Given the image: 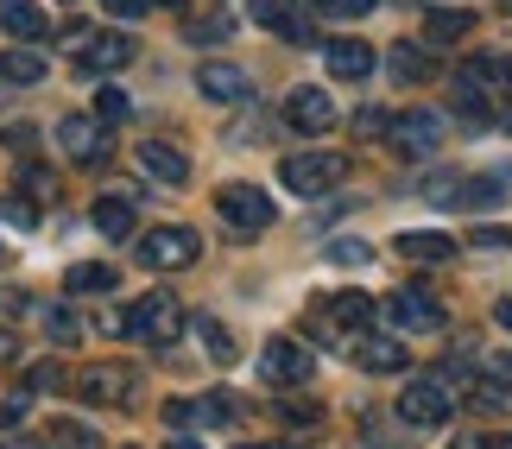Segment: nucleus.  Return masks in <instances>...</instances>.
Wrapping results in <instances>:
<instances>
[{
	"label": "nucleus",
	"mask_w": 512,
	"mask_h": 449,
	"mask_svg": "<svg viewBox=\"0 0 512 449\" xmlns=\"http://www.w3.org/2000/svg\"><path fill=\"white\" fill-rule=\"evenodd\" d=\"M121 336L152 342V348L177 342L184 336V304H177L171 291H146V298H133V310H121Z\"/></svg>",
	"instance_id": "nucleus-1"
},
{
	"label": "nucleus",
	"mask_w": 512,
	"mask_h": 449,
	"mask_svg": "<svg viewBox=\"0 0 512 449\" xmlns=\"http://www.w3.org/2000/svg\"><path fill=\"white\" fill-rule=\"evenodd\" d=\"M456 95H462V108L475 114V121H487L500 95H512V64L506 57H468L462 76H456Z\"/></svg>",
	"instance_id": "nucleus-2"
},
{
	"label": "nucleus",
	"mask_w": 512,
	"mask_h": 449,
	"mask_svg": "<svg viewBox=\"0 0 512 449\" xmlns=\"http://www.w3.org/2000/svg\"><path fill=\"white\" fill-rule=\"evenodd\" d=\"M215 216H222L234 234H266L279 209H272V197L260 184H222L215 190Z\"/></svg>",
	"instance_id": "nucleus-3"
},
{
	"label": "nucleus",
	"mask_w": 512,
	"mask_h": 449,
	"mask_svg": "<svg viewBox=\"0 0 512 449\" xmlns=\"http://www.w3.org/2000/svg\"><path fill=\"white\" fill-rule=\"evenodd\" d=\"M342 159L336 152H291V159L279 165V184L285 190H298V197H323V190H336L342 184Z\"/></svg>",
	"instance_id": "nucleus-4"
},
{
	"label": "nucleus",
	"mask_w": 512,
	"mask_h": 449,
	"mask_svg": "<svg viewBox=\"0 0 512 449\" xmlns=\"http://www.w3.org/2000/svg\"><path fill=\"white\" fill-rule=\"evenodd\" d=\"M386 323L405 329V336H437V329H443V304L430 298L424 285H399L392 304H386Z\"/></svg>",
	"instance_id": "nucleus-5"
},
{
	"label": "nucleus",
	"mask_w": 512,
	"mask_h": 449,
	"mask_svg": "<svg viewBox=\"0 0 512 449\" xmlns=\"http://www.w3.org/2000/svg\"><path fill=\"white\" fill-rule=\"evenodd\" d=\"M196 253H203V241H196L190 228H177V222L140 234V266H152V272H177V266H190Z\"/></svg>",
	"instance_id": "nucleus-6"
},
{
	"label": "nucleus",
	"mask_w": 512,
	"mask_h": 449,
	"mask_svg": "<svg viewBox=\"0 0 512 449\" xmlns=\"http://www.w3.org/2000/svg\"><path fill=\"white\" fill-rule=\"evenodd\" d=\"M449 412H456V399H449V386H443L437 374H424L418 386H405V393H399V418H405V424L437 431V424H449Z\"/></svg>",
	"instance_id": "nucleus-7"
},
{
	"label": "nucleus",
	"mask_w": 512,
	"mask_h": 449,
	"mask_svg": "<svg viewBox=\"0 0 512 449\" xmlns=\"http://www.w3.org/2000/svg\"><path fill=\"white\" fill-rule=\"evenodd\" d=\"M260 374H266V386H304L310 374H317V361H310V348H304V342L272 336V342H266V355H260Z\"/></svg>",
	"instance_id": "nucleus-8"
},
{
	"label": "nucleus",
	"mask_w": 512,
	"mask_h": 449,
	"mask_svg": "<svg viewBox=\"0 0 512 449\" xmlns=\"http://www.w3.org/2000/svg\"><path fill=\"white\" fill-rule=\"evenodd\" d=\"M443 133H449V121L437 108H405L399 121H392V140H399V152H411V159H430V152L443 146Z\"/></svg>",
	"instance_id": "nucleus-9"
},
{
	"label": "nucleus",
	"mask_w": 512,
	"mask_h": 449,
	"mask_svg": "<svg viewBox=\"0 0 512 449\" xmlns=\"http://www.w3.org/2000/svg\"><path fill=\"white\" fill-rule=\"evenodd\" d=\"M121 64H133L127 32H83V45H76V70L83 76H114Z\"/></svg>",
	"instance_id": "nucleus-10"
},
{
	"label": "nucleus",
	"mask_w": 512,
	"mask_h": 449,
	"mask_svg": "<svg viewBox=\"0 0 512 449\" xmlns=\"http://www.w3.org/2000/svg\"><path fill=\"white\" fill-rule=\"evenodd\" d=\"M57 146H64L76 165H102L108 152H114V140L102 133V121H95V114H64V127H57Z\"/></svg>",
	"instance_id": "nucleus-11"
},
{
	"label": "nucleus",
	"mask_w": 512,
	"mask_h": 449,
	"mask_svg": "<svg viewBox=\"0 0 512 449\" xmlns=\"http://www.w3.org/2000/svg\"><path fill=\"white\" fill-rule=\"evenodd\" d=\"M285 121L291 127H298V133H329V127H336V102H329V95L323 89H291L285 95Z\"/></svg>",
	"instance_id": "nucleus-12"
},
{
	"label": "nucleus",
	"mask_w": 512,
	"mask_h": 449,
	"mask_svg": "<svg viewBox=\"0 0 512 449\" xmlns=\"http://www.w3.org/2000/svg\"><path fill=\"white\" fill-rule=\"evenodd\" d=\"M253 19H260V26H272L285 45H317V32H310V19H304L298 0H253Z\"/></svg>",
	"instance_id": "nucleus-13"
},
{
	"label": "nucleus",
	"mask_w": 512,
	"mask_h": 449,
	"mask_svg": "<svg viewBox=\"0 0 512 449\" xmlns=\"http://www.w3.org/2000/svg\"><path fill=\"white\" fill-rule=\"evenodd\" d=\"M323 64L329 76H342V83H361V76H373V45H361V38H336V45H323Z\"/></svg>",
	"instance_id": "nucleus-14"
},
{
	"label": "nucleus",
	"mask_w": 512,
	"mask_h": 449,
	"mask_svg": "<svg viewBox=\"0 0 512 449\" xmlns=\"http://www.w3.org/2000/svg\"><path fill=\"white\" fill-rule=\"evenodd\" d=\"M234 405L228 399H171L165 405V424L171 431H190V424H228Z\"/></svg>",
	"instance_id": "nucleus-15"
},
{
	"label": "nucleus",
	"mask_w": 512,
	"mask_h": 449,
	"mask_svg": "<svg viewBox=\"0 0 512 449\" xmlns=\"http://www.w3.org/2000/svg\"><path fill=\"white\" fill-rule=\"evenodd\" d=\"M140 171H146V178H159V184H184L190 178V159L177 146H165V140H140Z\"/></svg>",
	"instance_id": "nucleus-16"
},
{
	"label": "nucleus",
	"mask_w": 512,
	"mask_h": 449,
	"mask_svg": "<svg viewBox=\"0 0 512 449\" xmlns=\"http://www.w3.org/2000/svg\"><path fill=\"white\" fill-rule=\"evenodd\" d=\"M127 386H133L127 367H89V374L76 380V393H83L89 405H121V399H127Z\"/></svg>",
	"instance_id": "nucleus-17"
},
{
	"label": "nucleus",
	"mask_w": 512,
	"mask_h": 449,
	"mask_svg": "<svg viewBox=\"0 0 512 449\" xmlns=\"http://www.w3.org/2000/svg\"><path fill=\"white\" fill-rule=\"evenodd\" d=\"M468 32H475V13H468V7H437L424 19V45L430 51H437V45H462Z\"/></svg>",
	"instance_id": "nucleus-18"
},
{
	"label": "nucleus",
	"mask_w": 512,
	"mask_h": 449,
	"mask_svg": "<svg viewBox=\"0 0 512 449\" xmlns=\"http://www.w3.org/2000/svg\"><path fill=\"white\" fill-rule=\"evenodd\" d=\"M196 89H203L209 102H247V70H234V64H203V70H196Z\"/></svg>",
	"instance_id": "nucleus-19"
},
{
	"label": "nucleus",
	"mask_w": 512,
	"mask_h": 449,
	"mask_svg": "<svg viewBox=\"0 0 512 449\" xmlns=\"http://www.w3.org/2000/svg\"><path fill=\"white\" fill-rule=\"evenodd\" d=\"M0 83H7V89H32V83H45V57H38L32 45L0 51Z\"/></svg>",
	"instance_id": "nucleus-20"
},
{
	"label": "nucleus",
	"mask_w": 512,
	"mask_h": 449,
	"mask_svg": "<svg viewBox=\"0 0 512 449\" xmlns=\"http://www.w3.org/2000/svg\"><path fill=\"white\" fill-rule=\"evenodd\" d=\"M399 253H405V260H418V266H443V260H456V241H449V234L411 228V234H399Z\"/></svg>",
	"instance_id": "nucleus-21"
},
{
	"label": "nucleus",
	"mask_w": 512,
	"mask_h": 449,
	"mask_svg": "<svg viewBox=\"0 0 512 449\" xmlns=\"http://www.w3.org/2000/svg\"><path fill=\"white\" fill-rule=\"evenodd\" d=\"M0 26H7L13 38H26V45L32 38H51V19L38 13L32 0H0Z\"/></svg>",
	"instance_id": "nucleus-22"
},
{
	"label": "nucleus",
	"mask_w": 512,
	"mask_h": 449,
	"mask_svg": "<svg viewBox=\"0 0 512 449\" xmlns=\"http://www.w3.org/2000/svg\"><path fill=\"white\" fill-rule=\"evenodd\" d=\"M329 317H336V329H348V336H367V323L380 317V310H373V298H367V291H336Z\"/></svg>",
	"instance_id": "nucleus-23"
},
{
	"label": "nucleus",
	"mask_w": 512,
	"mask_h": 449,
	"mask_svg": "<svg viewBox=\"0 0 512 449\" xmlns=\"http://www.w3.org/2000/svg\"><path fill=\"white\" fill-rule=\"evenodd\" d=\"M354 355H361L367 374H399V367L411 361L405 342H392V336H361V348H354Z\"/></svg>",
	"instance_id": "nucleus-24"
},
{
	"label": "nucleus",
	"mask_w": 512,
	"mask_h": 449,
	"mask_svg": "<svg viewBox=\"0 0 512 449\" xmlns=\"http://www.w3.org/2000/svg\"><path fill=\"white\" fill-rule=\"evenodd\" d=\"M386 76H399V83H424V76H430V51L424 45H392L386 51Z\"/></svg>",
	"instance_id": "nucleus-25"
},
{
	"label": "nucleus",
	"mask_w": 512,
	"mask_h": 449,
	"mask_svg": "<svg viewBox=\"0 0 512 449\" xmlns=\"http://www.w3.org/2000/svg\"><path fill=\"white\" fill-rule=\"evenodd\" d=\"M89 222L102 228L108 241H127V234H133V203H121V197H102V203L89 209Z\"/></svg>",
	"instance_id": "nucleus-26"
},
{
	"label": "nucleus",
	"mask_w": 512,
	"mask_h": 449,
	"mask_svg": "<svg viewBox=\"0 0 512 449\" xmlns=\"http://www.w3.org/2000/svg\"><path fill=\"white\" fill-rule=\"evenodd\" d=\"M108 285H114V266H102V260H89V266H70V272H64V291H76V298H102Z\"/></svg>",
	"instance_id": "nucleus-27"
},
{
	"label": "nucleus",
	"mask_w": 512,
	"mask_h": 449,
	"mask_svg": "<svg viewBox=\"0 0 512 449\" xmlns=\"http://www.w3.org/2000/svg\"><path fill=\"white\" fill-rule=\"evenodd\" d=\"M95 121H102V127H114V121H127V95L114 89V83H102V89H95Z\"/></svg>",
	"instance_id": "nucleus-28"
},
{
	"label": "nucleus",
	"mask_w": 512,
	"mask_h": 449,
	"mask_svg": "<svg viewBox=\"0 0 512 449\" xmlns=\"http://www.w3.org/2000/svg\"><path fill=\"white\" fill-rule=\"evenodd\" d=\"M57 386H64V367H57V361L26 367V399H32V393H57Z\"/></svg>",
	"instance_id": "nucleus-29"
},
{
	"label": "nucleus",
	"mask_w": 512,
	"mask_h": 449,
	"mask_svg": "<svg viewBox=\"0 0 512 449\" xmlns=\"http://www.w3.org/2000/svg\"><path fill=\"white\" fill-rule=\"evenodd\" d=\"M51 437L64 443V449H95V431H89V424H76V418H57Z\"/></svg>",
	"instance_id": "nucleus-30"
},
{
	"label": "nucleus",
	"mask_w": 512,
	"mask_h": 449,
	"mask_svg": "<svg viewBox=\"0 0 512 449\" xmlns=\"http://www.w3.org/2000/svg\"><path fill=\"white\" fill-rule=\"evenodd\" d=\"M45 329H51V342H64V348L83 342V323H76L70 310H45Z\"/></svg>",
	"instance_id": "nucleus-31"
},
{
	"label": "nucleus",
	"mask_w": 512,
	"mask_h": 449,
	"mask_svg": "<svg viewBox=\"0 0 512 449\" xmlns=\"http://www.w3.org/2000/svg\"><path fill=\"white\" fill-rule=\"evenodd\" d=\"M196 329H203V348H209V361H234V342H228V329L222 323H196Z\"/></svg>",
	"instance_id": "nucleus-32"
},
{
	"label": "nucleus",
	"mask_w": 512,
	"mask_h": 449,
	"mask_svg": "<svg viewBox=\"0 0 512 449\" xmlns=\"http://www.w3.org/2000/svg\"><path fill=\"white\" fill-rule=\"evenodd\" d=\"M329 260H336V266H367L373 247L367 241H329Z\"/></svg>",
	"instance_id": "nucleus-33"
},
{
	"label": "nucleus",
	"mask_w": 512,
	"mask_h": 449,
	"mask_svg": "<svg viewBox=\"0 0 512 449\" xmlns=\"http://www.w3.org/2000/svg\"><path fill=\"white\" fill-rule=\"evenodd\" d=\"M228 32H234V26H228V19H196V26H190L184 38H190V45H222V38H228Z\"/></svg>",
	"instance_id": "nucleus-34"
},
{
	"label": "nucleus",
	"mask_w": 512,
	"mask_h": 449,
	"mask_svg": "<svg viewBox=\"0 0 512 449\" xmlns=\"http://www.w3.org/2000/svg\"><path fill=\"white\" fill-rule=\"evenodd\" d=\"M317 13H329V19H361V13H373V0H317Z\"/></svg>",
	"instance_id": "nucleus-35"
},
{
	"label": "nucleus",
	"mask_w": 512,
	"mask_h": 449,
	"mask_svg": "<svg viewBox=\"0 0 512 449\" xmlns=\"http://www.w3.org/2000/svg\"><path fill=\"white\" fill-rule=\"evenodd\" d=\"M475 247H512V228L506 222H481L475 228Z\"/></svg>",
	"instance_id": "nucleus-36"
},
{
	"label": "nucleus",
	"mask_w": 512,
	"mask_h": 449,
	"mask_svg": "<svg viewBox=\"0 0 512 449\" xmlns=\"http://www.w3.org/2000/svg\"><path fill=\"white\" fill-rule=\"evenodd\" d=\"M279 418H285V424H317V405H298V399H279Z\"/></svg>",
	"instance_id": "nucleus-37"
},
{
	"label": "nucleus",
	"mask_w": 512,
	"mask_h": 449,
	"mask_svg": "<svg viewBox=\"0 0 512 449\" xmlns=\"http://www.w3.org/2000/svg\"><path fill=\"white\" fill-rule=\"evenodd\" d=\"M19 418H26V393H19V399H7V405H0V437H7V431H19Z\"/></svg>",
	"instance_id": "nucleus-38"
},
{
	"label": "nucleus",
	"mask_w": 512,
	"mask_h": 449,
	"mask_svg": "<svg viewBox=\"0 0 512 449\" xmlns=\"http://www.w3.org/2000/svg\"><path fill=\"white\" fill-rule=\"evenodd\" d=\"M102 7H108L114 19H133V13H146V0H102Z\"/></svg>",
	"instance_id": "nucleus-39"
},
{
	"label": "nucleus",
	"mask_w": 512,
	"mask_h": 449,
	"mask_svg": "<svg viewBox=\"0 0 512 449\" xmlns=\"http://www.w3.org/2000/svg\"><path fill=\"white\" fill-rule=\"evenodd\" d=\"M7 361H19V336H13V329H0V367H7Z\"/></svg>",
	"instance_id": "nucleus-40"
},
{
	"label": "nucleus",
	"mask_w": 512,
	"mask_h": 449,
	"mask_svg": "<svg viewBox=\"0 0 512 449\" xmlns=\"http://www.w3.org/2000/svg\"><path fill=\"white\" fill-rule=\"evenodd\" d=\"M0 140H7L13 152H26V146H32V127H7V133H0Z\"/></svg>",
	"instance_id": "nucleus-41"
},
{
	"label": "nucleus",
	"mask_w": 512,
	"mask_h": 449,
	"mask_svg": "<svg viewBox=\"0 0 512 449\" xmlns=\"http://www.w3.org/2000/svg\"><path fill=\"white\" fill-rule=\"evenodd\" d=\"M500 405H506V393H487V386L475 393V412H500Z\"/></svg>",
	"instance_id": "nucleus-42"
},
{
	"label": "nucleus",
	"mask_w": 512,
	"mask_h": 449,
	"mask_svg": "<svg viewBox=\"0 0 512 449\" xmlns=\"http://www.w3.org/2000/svg\"><path fill=\"white\" fill-rule=\"evenodd\" d=\"M487 374H494V380H512V355H487Z\"/></svg>",
	"instance_id": "nucleus-43"
},
{
	"label": "nucleus",
	"mask_w": 512,
	"mask_h": 449,
	"mask_svg": "<svg viewBox=\"0 0 512 449\" xmlns=\"http://www.w3.org/2000/svg\"><path fill=\"white\" fill-rule=\"evenodd\" d=\"M456 449H494V437H456Z\"/></svg>",
	"instance_id": "nucleus-44"
},
{
	"label": "nucleus",
	"mask_w": 512,
	"mask_h": 449,
	"mask_svg": "<svg viewBox=\"0 0 512 449\" xmlns=\"http://www.w3.org/2000/svg\"><path fill=\"white\" fill-rule=\"evenodd\" d=\"M494 317H500V329H512V298H500V304H494Z\"/></svg>",
	"instance_id": "nucleus-45"
},
{
	"label": "nucleus",
	"mask_w": 512,
	"mask_h": 449,
	"mask_svg": "<svg viewBox=\"0 0 512 449\" xmlns=\"http://www.w3.org/2000/svg\"><path fill=\"white\" fill-rule=\"evenodd\" d=\"M165 449H203V443H196V437H171Z\"/></svg>",
	"instance_id": "nucleus-46"
},
{
	"label": "nucleus",
	"mask_w": 512,
	"mask_h": 449,
	"mask_svg": "<svg viewBox=\"0 0 512 449\" xmlns=\"http://www.w3.org/2000/svg\"><path fill=\"white\" fill-rule=\"evenodd\" d=\"M0 449H38V443H19V437H0Z\"/></svg>",
	"instance_id": "nucleus-47"
},
{
	"label": "nucleus",
	"mask_w": 512,
	"mask_h": 449,
	"mask_svg": "<svg viewBox=\"0 0 512 449\" xmlns=\"http://www.w3.org/2000/svg\"><path fill=\"white\" fill-rule=\"evenodd\" d=\"M494 449H512V431H500V437H494Z\"/></svg>",
	"instance_id": "nucleus-48"
},
{
	"label": "nucleus",
	"mask_w": 512,
	"mask_h": 449,
	"mask_svg": "<svg viewBox=\"0 0 512 449\" xmlns=\"http://www.w3.org/2000/svg\"><path fill=\"white\" fill-rule=\"evenodd\" d=\"M146 7H177V0H146Z\"/></svg>",
	"instance_id": "nucleus-49"
},
{
	"label": "nucleus",
	"mask_w": 512,
	"mask_h": 449,
	"mask_svg": "<svg viewBox=\"0 0 512 449\" xmlns=\"http://www.w3.org/2000/svg\"><path fill=\"white\" fill-rule=\"evenodd\" d=\"M234 449H266V443H234Z\"/></svg>",
	"instance_id": "nucleus-50"
},
{
	"label": "nucleus",
	"mask_w": 512,
	"mask_h": 449,
	"mask_svg": "<svg viewBox=\"0 0 512 449\" xmlns=\"http://www.w3.org/2000/svg\"><path fill=\"white\" fill-rule=\"evenodd\" d=\"M500 7H506V13H512V0H500Z\"/></svg>",
	"instance_id": "nucleus-51"
},
{
	"label": "nucleus",
	"mask_w": 512,
	"mask_h": 449,
	"mask_svg": "<svg viewBox=\"0 0 512 449\" xmlns=\"http://www.w3.org/2000/svg\"><path fill=\"white\" fill-rule=\"evenodd\" d=\"M373 449H386V443H373Z\"/></svg>",
	"instance_id": "nucleus-52"
},
{
	"label": "nucleus",
	"mask_w": 512,
	"mask_h": 449,
	"mask_svg": "<svg viewBox=\"0 0 512 449\" xmlns=\"http://www.w3.org/2000/svg\"><path fill=\"white\" fill-rule=\"evenodd\" d=\"M506 127H512V114H506Z\"/></svg>",
	"instance_id": "nucleus-53"
}]
</instances>
